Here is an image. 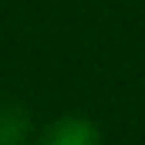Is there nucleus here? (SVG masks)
<instances>
[{
	"label": "nucleus",
	"mask_w": 145,
	"mask_h": 145,
	"mask_svg": "<svg viewBox=\"0 0 145 145\" xmlns=\"http://www.w3.org/2000/svg\"><path fill=\"white\" fill-rule=\"evenodd\" d=\"M34 135V121L24 105L3 101L0 105V145H27Z\"/></svg>",
	"instance_id": "obj_2"
},
{
	"label": "nucleus",
	"mask_w": 145,
	"mask_h": 145,
	"mask_svg": "<svg viewBox=\"0 0 145 145\" xmlns=\"http://www.w3.org/2000/svg\"><path fill=\"white\" fill-rule=\"evenodd\" d=\"M37 145H101V132L84 115H61L37 132Z\"/></svg>",
	"instance_id": "obj_1"
}]
</instances>
